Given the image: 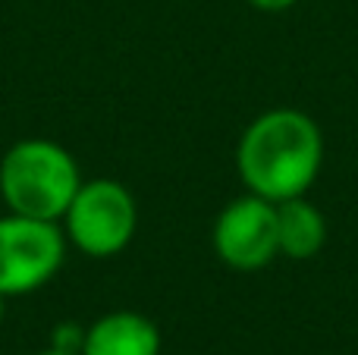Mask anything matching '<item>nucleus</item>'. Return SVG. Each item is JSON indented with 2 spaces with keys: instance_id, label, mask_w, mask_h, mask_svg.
I'll return each instance as SVG.
<instances>
[{
  "instance_id": "obj_6",
  "label": "nucleus",
  "mask_w": 358,
  "mask_h": 355,
  "mask_svg": "<svg viewBox=\"0 0 358 355\" xmlns=\"http://www.w3.org/2000/svg\"><path fill=\"white\" fill-rule=\"evenodd\" d=\"M82 355H161V331L136 312H110L85 331Z\"/></svg>"
},
{
  "instance_id": "obj_9",
  "label": "nucleus",
  "mask_w": 358,
  "mask_h": 355,
  "mask_svg": "<svg viewBox=\"0 0 358 355\" xmlns=\"http://www.w3.org/2000/svg\"><path fill=\"white\" fill-rule=\"evenodd\" d=\"M248 3L258 6V10H267V13H280V10H289L299 0H248Z\"/></svg>"
},
{
  "instance_id": "obj_8",
  "label": "nucleus",
  "mask_w": 358,
  "mask_h": 355,
  "mask_svg": "<svg viewBox=\"0 0 358 355\" xmlns=\"http://www.w3.org/2000/svg\"><path fill=\"white\" fill-rule=\"evenodd\" d=\"M82 343H85V331L79 324H60L54 331V349L82 355Z\"/></svg>"
},
{
  "instance_id": "obj_11",
  "label": "nucleus",
  "mask_w": 358,
  "mask_h": 355,
  "mask_svg": "<svg viewBox=\"0 0 358 355\" xmlns=\"http://www.w3.org/2000/svg\"><path fill=\"white\" fill-rule=\"evenodd\" d=\"M3 314H6V296L0 293V321H3Z\"/></svg>"
},
{
  "instance_id": "obj_7",
  "label": "nucleus",
  "mask_w": 358,
  "mask_h": 355,
  "mask_svg": "<svg viewBox=\"0 0 358 355\" xmlns=\"http://www.w3.org/2000/svg\"><path fill=\"white\" fill-rule=\"evenodd\" d=\"M327 242V220L311 201L286 198L277 201V245L286 258L305 261L315 258Z\"/></svg>"
},
{
  "instance_id": "obj_2",
  "label": "nucleus",
  "mask_w": 358,
  "mask_h": 355,
  "mask_svg": "<svg viewBox=\"0 0 358 355\" xmlns=\"http://www.w3.org/2000/svg\"><path fill=\"white\" fill-rule=\"evenodd\" d=\"M79 167L73 154L48 138L13 145L0 164V195L13 214L35 220H60L79 192Z\"/></svg>"
},
{
  "instance_id": "obj_3",
  "label": "nucleus",
  "mask_w": 358,
  "mask_h": 355,
  "mask_svg": "<svg viewBox=\"0 0 358 355\" xmlns=\"http://www.w3.org/2000/svg\"><path fill=\"white\" fill-rule=\"evenodd\" d=\"M66 236L92 258H110L129 245L136 233V201L117 180L82 182L63 214Z\"/></svg>"
},
{
  "instance_id": "obj_1",
  "label": "nucleus",
  "mask_w": 358,
  "mask_h": 355,
  "mask_svg": "<svg viewBox=\"0 0 358 355\" xmlns=\"http://www.w3.org/2000/svg\"><path fill=\"white\" fill-rule=\"evenodd\" d=\"M324 157L321 129L302 110H271L245 129L239 142V176L252 195L286 201L305 195Z\"/></svg>"
},
{
  "instance_id": "obj_5",
  "label": "nucleus",
  "mask_w": 358,
  "mask_h": 355,
  "mask_svg": "<svg viewBox=\"0 0 358 355\" xmlns=\"http://www.w3.org/2000/svg\"><path fill=\"white\" fill-rule=\"evenodd\" d=\"M214 249L236 270H258L277 258V205L248 192L220 211L214 224Z\"/></svg>"
},
{
  "instance_id": "obj_10",
  "label": "nucleus",
  "mask_w": 358,
  "mask_h": 355,
  "mask_svg": "<svg viewBox=\"0 0 358 355\" xmlns=\"http://www.w3.org/2000/svg\"><path fill=\"white\" fill-rule=\"evenodd\" d=\"M38 355H73V352H60V349H54V346H50V349H44V352H38Z\"/></svg>"
},
{
  "instance_id": "obj_4",
  "label": "nucleus",
  "mask_w": 358,
  "mask_h": 355,
  "mask_svg": "<svg viewBox=\"0 0 358 355\" xmlns=\"http://www.w3.org/2000/svg\"><path fill=\"white\" fill-rule=\"evenodd\" d=\"M66 242L50 220L6 214L0 217V293L25 296L60 270Z\"/></svg>"
}]
</instances>
